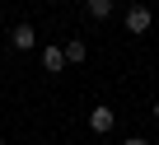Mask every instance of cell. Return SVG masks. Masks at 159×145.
I'll list each match as a JSON object with an SVG mask.
<instances>
[{"label": "cell", "instance_id": "cell-6", "mask_svg": "<svg viewBox=\"0 0 159 145\" xmlns=\"http://www.w3.org/2000/svg\"><path fill=\"white\" fill-rule=\"evenodd\" d=\"M61 52H66V66H84V56H89V47L80 42V38H70V42H66Z\"/></svg>", "mask_w": 159, "mask_h": 145}, {"label": "cell", "instance_id": "cell-2", "mask_svg": "<svg viewBox=\"0 0 159 145\" xmlns=\"http://www.w3.org/2000/svg\"><path fill=\"white\" fill-rule=\"evenodd\" d=\"M10 47H14V52H33V47H38V28H33L28 19H19V24L10 28Z\"/></svg>", "mask_w": 159, "mask_h": 145}, {"label": "cell", "instance_id": "cell-1", "mask_svg": "<svg viewBox=\"0 0 159 145\" xmlns=\"http://www.w3.org/2000/svg\"><path fill=\"white\" fill-rule=\"evenodd\" d=\"M150 28H154V10H150V5H131V10H126V33L140 38V33H150Z\"/></svg>", "mask_w": 159, "mask_h": 145}, {"label": "cell", "instance_id": "cell-5", "mask_svg": "<svg viewBox=\"0 0 159 145\" xmlns=\"http://www.w3.org/2000/svg\"><path fill=\"white\" fill-rule=\"evenodd\" d=\"M112 10H117V0H84V14L89 19H112Z\"/></svg>", "mask_w": 159, "mask_h": 145}, {"label": "cell", "instance_id": "cell-8", "mask_svg": "<svg viewBox=\"0 0 159 145\" xmlns=\"http://www.w3.org/2000/svg\"><path fill=\"white\" fill-rule=\"evenodd\" d=\"M154 122H159V98H154Z\"/></svg>", "mask_w": 159, "mask_h": 145}, {"label": "cell", "instance_id": "cell-4", "mask_svg": "<svg viewBox=\"0 0 159 145\" xmlns=\"http://www.w3.org/2000/svg\"><path fill=\"white\" fill-rule=\"evenodd\" d=\"M42 70H47V75H61V70H66V52L61 47H42Z\"/></svg>", "mask_w": 159, "mask_h": 145}, {"label": "cell", "instance_id": "cell-10", "mask_svg": "<svg viewBox=\"0 0 159 145\" xmlns=\"http://www.w3.org/2000/svg\"><path fill=\"white\" fill-rule=\"evenodd\" d=\"M0 145H5V140H0Z\"/></svg>", "mask_w": 159, "mask_h": 145}, {"label": "cell", "instance_id": "cell-3", "mask_svg": "<svg viewBox=\"0 0 159 145\" xmlns=\"http://www.w3.org/2000/svg\"><path fill=\"white\" fill-rule=\"evenodd\" d=\"M112 126H117V112H112L108 103H98V108H89V131H94V136H108Z\"/></svg>", "mask_w": 159, "mask_h": 145}, {"label": "cell", "instance_id": "cell-7", "mask_svg": "<svg viewBox=\"0 0 159 145\" xmlns=\"http://www.w3.org/2000/svg\"><path fill=\"white\" fill-rule=\"evenodd\" d=\"M122 145H150V140H145V136H126Z\"/></svg>", "mask_w": 159, "mask_h": 145}, {"label": "cell", "instance_id": "cell-9", "mask_svg": "<svg viewBox=\"0 0 159 145\" xmlns=\"http://www.w3.org/2000/svg\"><path fill=\"white\" fill-rule=\"evenodd\" d=\"M42 5H56V0H42Z\"/></svg>", "mask_w": 159, "mask_h": 145}]
</instances>
